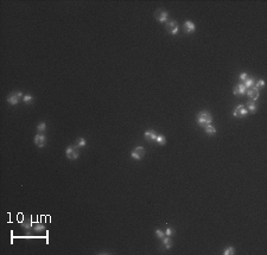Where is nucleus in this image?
Returning a JSON list of instances; mask_svg holds the SVG:
<instances>
[{"mask_svg": "<svg viewBox=\"0 0 267 255\" xmlns=\"http://www.w3.org/2000/svg\"><path fill=\"white\" fill-rule=\"evenodd\" d=\"M36 231H43V230H45V227L43 224H39V223H37L36 225H35V228H33Z\"/></svg>", "mask_w": 267, "mask_h": 255, "instance_id": "5701e85b", "label": "nucleus"}, {"mask_svg": "<svg viewBox=\"0 0 267 255\" xmlns=\"http://www.w3.org/2000/svg\"><path fill=\"white\" fill-rule=\"evenodd\" d=\"M22 227H23L24 229L29 230L30 228H31V222H23V223H22Z\"/></svg>", "mask_w": 267, "mask_h": 255, "instance_id": "a878e982", "label": "nucleus"}, {"mask_svg": "<svg viewBox=\"0 0 267 255\" xmlns=\"http://www.w3.org/2000/svg\"><path fill=\"white\" fill-rule=\"evenodd\" d=\"M239 78H240V81H246L247 78H248V75H247L246 73H242V74H240V76H239Z\"/></svg>", "mask_w": 267, "mask_h": 255, "instance_id": "bb28decb", "label": "nucleus"}, {"mask_svg": "<svg viewBox=\"0 0 267 255\" xmlns=\"http://www.w3.org/2000/svg\"><path fill=\"white\" fill-rule=\"evenodd\" d=\"M211 122H213V115L209 112L202 111L197 114V123L200 126L205 127L208 125H211Z\"/></svg>", "mask_w": 267, "mask_h": 255, "instance_id": "f257e3e1", "label": "nucleus"}, {"mask_svg": "<svg viewBox=\"0 0 267 255\" xmlns=\"http://www.w3.org/2000/svg\"><path fill=\"white\" fill-rule=\"evenodd\" d=\"M33 141H35V144H36L37 147L42 149V147H44L45 144H46V138H45V135H43V134H41V133H38V134L35 136Z\"/></svg>", "mask_w": 267, "mask_h": 255, "instance_id": "1a4fd4ad", "label": "nucleus"}, {"mask_svg": "<svg viewBox=\"0 0 267 255\" xmlns=\"http://www.w3.org/2000/svg\"><path fill=\"white\" fill-rule=\"evenodd\" d=\"M247 113H248V111L246 109V107L243 104H239V106L235 107V109L233 112V115L235 117H239V119H241V117H245L247 115Z\"/></svg>", "mask_w": 267, "mask_h": 255, "instance_id": "39448f33", "label": "nucleus"}, {"mask_svg": "<svg viewBox=\"0 0 267 255\" xmlns=\"http://www.w3.org/2000/svg\"><path fill=\"white\" fill-rule=\"evenodd\" d=\"M234 253H235V249H234L233 247H227V248L224 249V252H223L224 255H233Z\"/></svg>", "mask_w": 267, "mask_h": 255, "instance_id": "412c9836", "label": "nucleus"}, {"mask_svg": "<svg viewBox=\"0 0 267 255\" xmlns=\"http://www.w3.org/2000/svg\"><path fill=\"white\" fill-rule=\"evenodd\" d=\"M87 145V141L83 139V138H78L77 141H76V146L77 147H84Z\"/></svg>", "mask_w": 267, "mask_h": 255, "instance_id": "6ab92c4d", "label": "nucleus"}, {"mask_svg": "<svg viewBox=\"0 0 267 255\" xmlns=\"http://www.w3.org/2000/svg\"><path fill=\"white\" fill-rule=\"evenodd\" d=\"M245 107H246V109L248 111V112H251V113H255L256 112V102L253 101V100L247 101V103H246Z\"/></svg>", "mask_w": 267, "mask_h": 255, "instance_id": "f8f14e48", "label": "nucleus"}, {"mask_svg": "<svg viewBox=\"0 0 267 255\" xmlns=\"http://www.w3.org/2000/svg\"><path fill=\"white\" fill-rule=\"evenodd\" d=\"M154 17H156V19L159 23H167V19H169V13H167L165 9H163V8H159V9H157L156 11V13H154Z\"/></svg>", "mask_w": 267, "mask_h": 255, "instance_id": "f03ea898", "label": "nucleus"}, {"mask_svg": "<svg viewBox=\"0 0 267 255\" xmlns=\"http://www.w3.org/2000/svg\"><path fill=\"white\" fill-rule=\"evenodd\" d=\"M173 234H175V229L173 228H167L165 230V235H166V236H172Z\"/></svg>", "mask_w": 267, "mask_h": 255, "instance_id": "393cba45", "label": "nucleus"}, {"mask_svg": "<svg viewBox=\"0 0 267 255\" xmlns=\"http://www.w3.org/2000/svg\"><path fill=\"white\" fill-rule=\"evenodd\" d=\"M65 155L68 157V159L75 160L78 158V151L75 149V146H69L65 150Z\"/></svg>", "mask_w": 267, "mask_h": 255, "instance_id": "0eeeda50", "label": "nucleus"}, {"mask_svg": "<svg viewBox=\"0 0 267 255\" xmlns=\"http://www.w3.org/2000/svg\"><path fill=\"white\" fill-rule=\"evenodd\" d=\"M162 241H163V244L165 246V249H170L171 247H172V241H171V239H170V236H165L162 239Z\"/></svg>", "mask_w": 267, "mask_h": 255, "instance_id": "4468645a", "label": "nucleus"}, {"mask_svg": "<svg viewBox=\"0 0 267 255\" xmlns=\"http://www.w3.org/2000/svg\"><path fill=\"white\" fill-rule=\"evenodd\" d=\"M264 85H265V81H264V80H259L258 82H255V84H254V87H255V88H258V89L262 88Z\"/></svg>", "mask_w": 267, "mask_h": 255, "instance_id": "b1692460", "label": "nucleus"}, {"mask_svg": "<svg viewBox=\"0 0 267 255\" xmlns=\"http://www.w3.org/2000/svg\"><path fill=\"white\" fill-rule=\"evenodd\" d=\"M247 92V88L243 85V83H239V84H236L234 87V89H233V93L235 96H241V95H245Z\"/></svg>", "mask_w": 267, "mask_h": 255, "instance_id": "9b49d317", "label": "nucleus"}, {"mask_svg": "<svg viewBox=\"0 0 267 255\" xmlns=\"http://www.w3.org/2000/svg\"><path fill=\"white\" fill-rule=\"evenodd\" d=\"M166 31L169 32L170 35H177L178 31H179V25L177 24L176 20H170L166 23Z\"/></svg>", "mask_w": 267, "mask_h": 255, "instance_id": "20e7f679", "label": "nucleus"}, {"mask_svg": "<svg viewBox=\"0 0 267 255\" xmlns=\"http://www.w3.org/2000/svg\"><path fill=\"white\" fill-rule=\"evenodd\" d=\"M156 236L158 237V239H163L164 236H165V231H163L162 229H156Z\"/></svg>", "mask_w": 267, "mask_h": 255, "instance_id": "aec40b11", "label": "nucleus"}, {"mask_svg": "<svg viewBox=\"0 0 267 255\" xmlns=\"http://www.w3.org/2000/svg\"><path fill=\"white\" fill-rule=\"evenodd\" d=\"M145 149L144 147H141V146H137L135 149L132 151V153H131V155H132V158L133 159H135V160H140L145 155Z\"/></svg>", "mask_w": 267, "mask_h": 255, "instance_id": "423d86ee", "label": "nucleus"}, {"mask_svg": "<svg viewBox=\"0 0 267 255\" xmlns=\"http://www.w3.org/2000/svg\"><path fill=\"white\" fill-rule=\"evenodd\" d=\"M204 131H205V133H207L208 135H215V134H216V128H215L213 125L205 126V127H204Z\"/></svg>", "mask_w": 267, "mask_h": 255, "instance_id": "2eb2a0df", "label": "nucleus"}, {"mask_svg": "<svg viewBox=\"0 0 267 255\" xmlns=\"http://www.w3.org/2000/svg\"><path fill=\"white\" fill-rule=\"evenodd\" d=\"M144 136H145V139H146L147 141H153V140L156 141L157 134H156V132H153L152 130H148V131H146V132H145Z\"/></svg>", "mask_w": 267, "mask_h": 255, "instance_id": "ddd939ff", "label": "nucleus"}, {"mask_svg": "<svg viewBox=\"0 0 267 255\" xmlns=\"http://www.w3.org/2000/svg\"><path fill=\"white\" fill-rule=\"evenodd\" d=\"M22 97H23L22 92H14V93L10 94V95L7 96V102H8L10 104L14 106V104H17L19 101H20Z\"/></svg>", "mask_w": 267, "mask_h": 255, "instance_id": "7ed1b4c3", "label": "nucleus"}, {"mask_svg": "<svg viewBox=\"0 0 267 255\" xmlns=\"http://www.w3.org/2000/svg\"><path fill=\"white\" fill-rule=\"evenodd\" d=\"M32 99H33V97H32L31 95H24V96H23V102H24V103H31V102H32Z\"/></svg>", "mask_w": 267, "mask_h": 255, "instance_id": "4be33fe9", "label": "nucleus"}, {"mask_svg": "<svg viewBox=\"0 0 267 255\" xmlns=\"http://www.w3.org/2000/svg\"><path fill=\"white\" fill-rule=\"evenodd\" d=\"M254 84H255V80L253 77H248L247 80L243 82V85L248 89V88H252V87H254Z\"/></svg>", "mask_w": 267, "mask_h": 255, "instance_id": "dca6fc26", "label": "nucleus"}, {"mask_svg": "<svg viewBox=\"0 0 267 255\" xmlns=\"http://www.w3.org/2000/svg\"><path fill=\"white\" fill-rule=\"evenodd\" d=\"M45 130H46V123H45V122H41V123H38V126H37V131H38V133H43Z\"/></svg>", "mask_w": 267, "mask_h": 255, "instance_id": "a211bd4d", "label": "nucleus"}, {"mask_svg": "<svg viewBox=\"0 0 267 255\" xmlns=\"http://www.w3.org/2000/svg\"><path fill=\"white\" fill-rule=\"evenodd\" d=\"M196 30V26L195 24L191 22V20H186L184 24H183V31L188 35H190V33H194Z\"/></svg>", "mask_w": 267, "mask_h": 255, "instance_id": "9d476101", "label": "nucleus"}, {"mask_svg": "<svg viewBox=\"0 0 267 255\" xmlns=\"http://www.w3.org/2000/svg\"><path fill=\"white\" fill-rule=\"evenodd\" d=\"M246 94L248 95V97H249L251 100H253V101H256V100L259 99V96H260L259 89H258V88H255V87L248 88V89H247V92H246Z\"/></svg>", "mask_w": 267, "mask_h": 255, "instance_id": "6e6552de", "label": "nucleus"}, {"mask_svg": "<svg viewBox=\"0 0 267 255\" xmlns=\"http://www.w3.org/2000/svg\"><path fill=\"white\" fill-rule=\"evenodd\" d=\"M156 141L159 144V145H165V144H166V139H165L164 135H157Z\"/></svg>", "mask_w": 267, "mask_h": 255, "instance_id": "f3484780", "label": "nucleus"}]
</instances>
